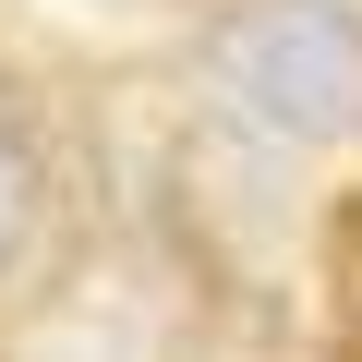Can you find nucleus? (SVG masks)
I'll return each instance as SVG.
<instances>
[{
	"instance_id": "obj_1",
	"label": "nucleus",
	"mask_w": 362,
	"mask_h": 362,
	"mask_svg": "<svg viewBox=\"0 0 362 362\" xmlns=\"http://www.w3.org/2000/svg\"><path fill=\"white\" fill-rule=\"evenodd\" d=\"M206 73L242 121H266L290 145L362 133V13L350 0H242L206 37Z\"/></svg>"
},
{
	"instance_id": "obj_2",
	"label": "nucleus",
	"mask_w": 362,
	"mask_h": 362,
	"mask_svg": "<svg viewBox=\"0 0 362 362\" xmlns=\"http://www.w3.org/2000/svg\"><path fill=\"white\" fill-rule=\"evenodd\" d=\"M37 230V169H25V145L0 133V266H13V242Z\"/></svg>"
},
{
	"instance_id": "obj_3",
	"label": "nucleus",
	"mask_w": 362,
	"mask_h": 362,
	"mask_svg": "<svg viewBox=\"0 0 362 362\" xmlns=\"http://www.w3.org/2000/svg\"><path fill=\"white\" fill-rule=\"evenodd\" d=\"M338 350L362 362V206L338 218Z\"/></svg>"
}]
</instances>
